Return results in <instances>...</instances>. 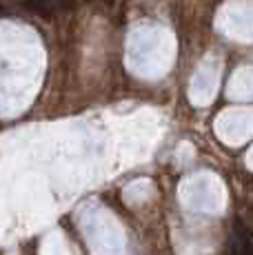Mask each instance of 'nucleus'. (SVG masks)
Returning a JSON list of instances; mask_svg holds the SVG:
<instances>
[{"mask_svg": "<svg viewBox=\"0 0 253 255\" xmlns=\"http://www.w3.org/2000/svg\"><path fill=\"white\" fill-rule=\"evenodd\" d=\"M238 249V255H253V231H247L245 238L240 240V247Z\"/></svg>", "mask_w": 253, "mask_h": 255, "instance_id": "obj_2", "label": "nucleus"}, {"mask_svg": "<svg viewBox=\"0 0 253 255\" xmlns=\"http://www.w3.org/2000/svg\"><path fill=\"white\" fill-rule=\"evenodd\" d=\"M27 9H31V11L40 13V16H51V9H53V0H25Z\"/></svg>", "mask_w": 253, "mask_h": 255, "instance_id": "obj_1", "label": "nucleus"}]
</instances>
